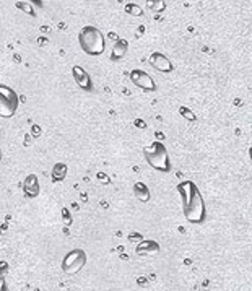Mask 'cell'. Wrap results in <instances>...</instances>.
<instances>
[{
	"instance_id": "6da1fadb",
	"label": "cell",
	"mask_w": 252,
	"mask_h": 291,
	"mask_svg": "<svg viewBox=\"0 0 252 291\" xmlns=\"http://www.w3.org/2000/svg\"><path fill=\"white\" fill-rule=\"evenodd\" d=\"M178 192L183 202L184 217L189 223L200 224L206 218V207L197 184L192 181H183L178 186Z\"/></svg>"
},
{
	"instance_id": "7a4b0ae2",
	"label": "cell",
	"mask_w": 252,
	"mask_h": 291,
	"mask_svg": "<svg viewBox=\"0 0 252 291\" xmlns=\"http://www.w3.org/2000/svg\"><path fill=\"white\" fill-rule=\"evenodd\" d=\"M78 43L83 52H87L88 55H101L106 49L104 34L99 31V28L92 26V24L82 28L78 34Z\"/></svg>"
},
{
	"instance_id": "3957f363",
	"label": "cell",
	"mask_w": 252,
	"mask_h": 291,
	"mask_svg": "<svg viewBox=\"0 0 252 291\" xmlns=\"http://www.w3.org/2000/svg\"><path fill=\"white\" fill-rule=\"evenodd\" d=\"M143 155L148 165L156 171L169 172L171 171V161L168 150H166L164 144L161 142H153L151 145H147L143 148Z\"/></svg>"
},
{
	"instance_id": "277c9868",
	"label": "cell",
	"mask_w": 252,
	"mask_h": 291,
	"mask_svg": "<svg viewBox=\"0 0 252 291\" xmlns=\"http://www.w3.org/2000/svg\"><path fill=\"white\" fill-rule=\"evenodd\" d=\"M20 98L15 93L13 88H10L8 85L0 83V117L8 119V117L15 116V112L18 111Z\"/></svg>"
},
{
	"instance_id": "5b68a950",
	"label": "cell",
	"mask_w": 252,
	"mask_h": 291,
	"mask_svg": "<svg viewBox=\"0 0 252 291\" xmlns=\"http://www.w3.org/2000/svg\"><path fill=\"white\" fill-rule=\"evenodd\" d=\"M88 255L83 249H73L62 260V270L67 275H75L87 265Z\"/></svg>"
},
{
	"instance_id": "8992f818",
	"label": "cell",
	"mask_w": 252,
	"mask_h": 291,
	"mask_svg": "<svg viewBox=\"0 0 252 291\" xmlns=\"http://www.w3.org/2000/svg\"><path fill=\"white\" fill-rule=\"evenodd\" d=\"M130 80H132V83L137 86V88L143 90V91H155L156 90L155 80L151 78L147 72H143V70H140V69H134L132 72H130Z\"/></svg>"
},
{
	"instance_id": "52a82bcc",
	"label": "cell",
	"mask_w": 252,
	"mask_h": 291,
	"mask_svg": "<svg viewBox=\"0 0 252 291\" xmlns=\"http://www.w3.org/2000/svg\"><path fill=\"white\" fill-rule=\"evenodd\" d=\"M72 76L75 80V83L78 85V88H82L83 91H93V81H92V76L90 73L85 70L82 65H73L72 67Z\"/></svg>"
},
{
	"instance_id": "ba28073f",
	"label": "cell",
	"mask_w": 252,
	"mask_h": 291,
	"mask_svg": "<svg viewBox=\"0 0 252 291\" xmlns=\"http://www.w3.org/2000/svg\"><path fill=\"white\" fill-rule=\"evenodd\" d=\"M148 60H150L151 67H155L161 73H171L174 70L173 62H171V60L166 57L164 54H161V52H153L150 55Z\"/></svg>"
},
{
	"instance_id": "9c48e42d",
	"label": "cell",
	"mask_w": 252,
	"mask_h": 291,
	"mask_svg": "<svg viewBox=\"0 0 252 291\" xmlns=\"http://www.w3.org/2000/svg\"><path fill=\"white\" fill-rule=\"evenodd\" d=\"M23 192L29 198H34L39 195V179L36 174H28L23 182Z\"/></svg>"
},
{
	"instance_id": "30bf717a",
	"label": "cell",
	"mask_w": 252,
	"mask_h": 291,
	"mask_svg": "<svg viewBox=\"0 0 252 291\" xmlns=\"http://www.w3.org/2000/svg\"><path fill=\"white\" fill-rule=\"evenodd\" d=\"M135 252L138 255H155L160 252V244L156 241H150V239H145V241H140Z\"/></svg>"
},
{
	"instance_id": "8fae6325",
	"label": "cell",
	"mask_w": 252,
	"mask_h": 291,
	"mask_svg": "<svg viewBox=\"0 0 252 291\" xmlns=\"http://www.w3.org/2000/svg\"><path fill=\"white\" fill-rule=\"evenodd\" d=\"M134 194H135V197L143 203L150 202V198H151V192H150V189L145 182H135L134 184Z\"/></svg>"
},
{
	"instance_id": "7c38bea8",
	"label": "cell",
	"mask_w": 252,
	"mask_h": 291,
	"mask_svg": "<svg viewBox=\"0 0 252 291\" xmlns=\"http://www.w3.org/2000/svg\"><path fill=\"white\" fill-rule=\"evenodd\" d=\"M129 50V43L125 39H117L113 48V54H111V59L113 60H120L122 57H125Z\"/></svg>"
},
{
	"instance_id": "4fadbf2b",
	"label": "cell",
	"mask_w": 252,
	"mask_h": 291,
	"mask_svg": "<svg viewBox=\"0 0 252 291\" xmlns=\"http://www.w3.org/2000/svg\"><path fill=\"white\" fill-rule=\"evenodd\" d=\"M65 176H67V165H64V163H55L52 168V181L54 182L64 181Z\"/></svg>"
},
{
	"instance_id": "5bb4252c",
	"label": "cell",
	"mask_w": 252,
	"mask_h": 291,
	"mask_svg": "<svg viewBox=\"0 0 252 291\" xmlns=\"http://www.w3.org/2000/svg\"><path fill=\"white\" fill-rule=\"evenodd\" d=\"M125 12L129 15H132V17H140V15H143V10L140 8L137 3H127L125 5Z\"/></svg>"
},
{
	"instance_id": "9a60e30c",
	"label": "cell",
	"mask_w": 252,
	"mask_h": 291,
	"mask_svg": "<svg viewBox=\"0 0 252 291\" xmlns=\"http://www.w3.org/2000/svg\"><path fill=\"white\" fill-rule=\"evenodd\" d=\"M179 114L183 116L185 121H195V119H197L194 112L190 111L189 108H185V106H181V108H179Z\"/></svg>"
},
{
	"instance_id": "2e32d148",
	"label": "cell",
	"mask_w": 252,
	"mask_h": 291,
	"mask_svg": "<svg viewBox=\"0 0 252 291\" xmlns=\"http://www.w3.org/2000/svg\"><path fill=\"white\" fill-rule=\"evenodd\" d=\"M17 7L20 8V10H23V12H26L28 15H31V17H33V15H34V10L31 8V5H29V3H26V2H22V3H17Z\"/></svg>"
},
{
	"instance_id": "e0dca14e",
	"label": "cell",
	"mask_w": 252,
	"mask_h": 291,
	"mask_svg": "<svg viewBox=\"0 0 252 291\" xmlns=\"http://www.w3.org/2000/svg\"><path fill=\"white\" fill-rule=\"evenodd\" d=\"M62 218H64L65 224H70V223H72V217H70L69 208H62Z\"/></svg>"
},
{
	"instance_id": "ac0fdd59",
	"label": "cell",
	"mask_w": 252,
	"mask_h": 291,
	"mask_svg": "<svg viewBox=\"0 0 252 291\" xmlns=\"http://www.w3.org/2000/svg\"><path fill=\"white\" fill-rule=\"evenodd\" d=\"M0 291H8L7 282H5V275L2 272H0Z\"/></svg>"
},
{
	"instance_id": "d6986e66",
	"label": "cell",
	"mask_w": 252,
	"mask_h": 291,
	"mask_svg": "<svg viewBox=\"0 0 252 291\" xmlns=\"http://www.w3.org/2000/svg\"><path fill=\"white\" fill-rule=\"evenodd\" d=\"M31 135L36 137V139H38V137H41V127H39V125H33L31 127Z\"/></svg>"
},
{
	"instance_id": "ffe728a7",
	"label": "cell",
	"mask_w": 252,
	"mask_h": 291,
	"mask_svg": "<svg viewBox=\"0 0 252 291\" xmlns=\"http://www.w3.org/2000/svg\"><path fill=\"white\" fill-rule=\"evenodd\" d=\"M148 7H150V8H155V10H160V8H164V3H155V2H148Z\"/></svg>"
},
{
	"instance_id": "44dd1931",
	"label": "cell",
	"mask_w": 252,
	"mask_h": 291,
	"mask_svg": "<svg viewBox=\"0 0 252 291\" xmlns=\"http://www.w3.org/2000/svg\"><path fill=\"white\" fill-rule=\"evenodd\" d=\"M137 239H138V242L143 241V239H142V234H132V236H130V241H137Z\"/></svg>"
},
{
	"instance_id": "7402d4cb",
	"label": "cell",
	"mask_w": 252,
	"mask_h": 291,
	"mask_svg": "<svg viewBox=\"0 0 252 291\" xmlns=\"http://www.w3.org/2000/svg\"><path fill=\"white\" fill-rule=\"evenodd\" d=\"M135 125H137V127H145L147 124H145L143 121H135Z\"/></svg>"
},
{
	"instance_id": "603a6c76",
	"label": "cell",
	"mask_w": 252,
	"mask_h": 291,
	"mask_svg": "<svg viewBox=\"0 0 252 291\" xmlns=\"http://www.w3.org/2000/svg\"><path fill=\"white\" fill-rule=\"evenodd\" d=\"M0 161H2V150H0Z\"/></svg>"
}]
</instances>
